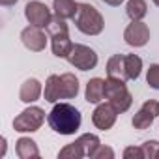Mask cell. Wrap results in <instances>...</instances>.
<instances>
[{"label": "cell", "mask_w": 159, "mask_h": 159, "mask_svg": "<svg viewBox=\"0 0 159 159\" xmlns=\"http://www.w3.org/2000/svg\"><path fill=\"white\" fill-rule=\"evenodd\" d=\"M83 116L81 111L69 103H54L47 116V124L54 133L60 135H75L81 127Z\"/></svg>", "instance_id": "1"}, {"label": "cell", "mask_w": 159, "mask_h": 159, "mask_svg": "<svg viewBox=\"0 0 159 159\" xmlns=\"http://www.w3.org/2000/svg\"><path fill=\"white\" fill-rule=\"evenodd\" d=\"M75 26L79 32H83L86 36H99L105 28V21L101 13L98 11V8L83 2V4H79L77 15H75Z\"/></svg>", "instance_id": "2"}, {"label": "cell", "mask_w": 159, "mask_h": 159, "mask_svg": "<svg viewBox=\"0 0 159 159\" xmlns=\"http://www.w3.org/2000/svg\"><path fill=\"white\" fill-rule=\"evenodd\" d=\"M105 98L118 111V114L127 112L133 103V96L127 90L125 81H122V79H112V77L105 79Z\"/></svg>", "instance_id": "3"}, {"label": "cell", "mask_w": 159, "mask_h": 159, "mask_svg": "<svg viewBox=\"0 0 159 159\" xmlns=\"http://www.w3.org/2000/svg\"><path fill=\"white\" fill-rule=\"evenodd\" d=\"M45 122V111L41 107H26L19 116H15L13 120V129L17 133H34L38 131Z\"/></svg>", "instance_id": "4"}, {"label": "cell", "mask_w": 159, "mask_h": 159, "mask_svg": "<svg viewBox=\"0 0 159 159\" xmlns=\"http://www.w3.org/2000/svg\"><path fill=\"white\" fill-rule=\"evenodd\" d=\"M67 62L81 71H90L98 66V52L94 49H90L88 45L73 43V49L67 54Z\"/></svg>", "instance_id": "5"}, {"label": "cell", "mask_w": 159, "mask_h": 159, "mask_svg": "<svg viewBox=\"0 0 159 159\" xmlns=\"http://www.w3.org/2000/svg\"><path fill=\"white\" fill-rule=\"evenodd\" d=\"M25 17L32 26H38V28H47L49 23L52 21L51 10L39 0H32L25 6Z\"/></svg>", "instance_id": "6"}, {"label": "cell", "mask_w": 159, "mask_h": 159, "mask_svg": "<svg viewBox=\"0 0 159 159\" xmlns=\"http://www.w3.org/2000/svg\"><path fill=\"white\" fill-rule=\"evenodd\" d=\"M124 39L129 47H144L150 41V28L142 21H131L124 30Z\"/></svg>", "instance_id": "7"}, {"label": "cell", "mask_w": 159, "mask_h": 159, "mask_svg": "<svg viewBox=\"0 0 159 159\" xmlns=\"http://www.w3.org/2000/svg\"><path fill=\"white\" fill-rule=\"evenodd\" d=\"M116 118H118V111L111 103H98L96 111L92 112V124L101 131L111 129L116 124Z\"/></svg>", "instance_id": "8"}, {"label": "cell", "mask_w": 159, "mask_h": 159, "mask_svg": "<svg viewBox=\"0 0 159 159\" xmlns=\"http://www.w3.org/2000/svg\"><path fill=\"white\" fill-rule=\"evenodd\" d=\"M21 41H23V45L28 49V51H32V52H41V51H45V47H47V38H45V32L41 30V28H38V26H26L23 32H21Z\"/></svg>", "instance_id": "9"}, {"label": "cell", "mask_w": 159, "mask_h": 159, "mask_svg": "<svg viewBox=\"0 0 159 159\" xmlns=\"http://www.w3.org/2000/svg\"><path fill=\"white\" fill-rule=\"evenodd\" d=\"M43 94L41 90V83L38 79H26V81L21 84V90H19V99L23 103H34L39 99V96Z\"/></svg>", "instance_id": "10"}, {"label": "cell", "mask_w": 159, "mask_h": 159, "mask_svg": "<svg viewBox=\"0 0 159 159\" xmlns=\"http://www.w3.org/2000/svg\"><path fill=\"white\" fill-rule=\"evenodd\" d=\"M105 98V81L99 77H94L86 83V92H84V99L88 103H101V99Z\"/></svg>", "instance_id": "11"}, {"label": "cell", "mask_w": 159, "mask_h": 159, "mask_svg": "<svg viewBox=\"0 0 159 159\" xmlns=\"http://www.w3.org/2000/svg\"><path fill=\"white\" fill-rule=\"evenodd\" d=\"M15 153L21 159H38L39 157V150L36 140H32L30 137H21L15 142Z\"/></svg>", "instance_id": "12"}, {"label": "cell", "mask_w": 159, "mask_h": 159, "mask_svg": "<svg viewBox=\"0 0 159 159\" xmlns=\"http://www.w3.org/2000/svg\"><path fill=\"white\" fill-rule=\"evenodd\" d=\"M43 98L49 103H56L58 99H62V79H60V75H49L47 83H45V90H43Z\"/></svg>", "instance_id": "13"}, {"label": "cell", "mask_w": 159, "mask_h": 159, "mask_svg": "<svg viewBox=\"0 0 159 159\" xmlns=\"http://www.w3.org/2000/svg\"><path fill=\"white\" fill-rule=\"evenodd\" d=\"M51 49L52 54L58 58H67V54L73 49V43L69 39V34H58V36H51Z\"/></svg>", "instance_id": "14"}, {"label": "cell", "mask_w": 159, "mask_h": 159, "mask_svg": "<svg viewBox=\"0 0 159 159\" xmlns=\"http://www.w3.org/2000/svg\"><path fill=\"white\" fill-rule=\"evenodd\" d=\"M52 10H54V17L60 19H75L79 4L75 0H52Z\"/></svg>", "instance_id": "15"}, {"label": "cell", "mask_w": 159, "mask_h": 159, "mask_svg": "<svg viewBox=\"0 0 159 159\" xmlns=\"http://www.w3.org/2000/svg\"><path fill=\"white\" fill-rule=\"evenodd\" d=\"M124 56H125V54H114V56H111V58H109V62H107V77H112V79H122V81H127Z\"/></svg>", "instance_id": "16"}, {"label": "cell", "mask_w": 159, "mask_h": 159, "mask_svg": "<svg viewBox=\"0 0 159 159\" xmlns=\"http://www.w3.org/2000/svg\"><path fill=\"white\" fill-rule=\"evenodd\" d=\"M62 79V99H73L79 94V79L73 73L60 75Z\"/></svg>", "instance_id": "17"}, {"label": "cell", "mask_w": 159, "mask_h": 159, "mask_svg": "<svg viewBox=\"0 0 159 159\" xmlns=\"http://www.w3.org/2000/svg\"><path fill=\"white\" fill-rule=\"evenodd\" d=\"M125 62V75H127V81H137L140 71H142V58L137 54H125L124 56Z\"/></svg>", "instance_id": "18"}, {"label": "cell", "mask_w": 159, "mask_h": 159, "mask_svg": "<svg viewBox=\"0 0 159 159\" xmlns=\"http://www.w3.org/2000/svg\"><path fill=\"white\" fill-rule=\"evenodd\" d=\"M125 13L131 21H142L148 13L146 0H129L127 6H125Z\"/></svg>", "instance_id": "19"}, {"label": "cell", "mask_w": 159, "mask_h": 159, "mask_svg": "<svg viewBox=\"0 0 159 159\" xmlns=\"http://www.w3.org/2000/svg\"><path fill=\"white\" fill-rule=\"evenodd\" d=\"M153 120H155V116H153L150 111H146L144 107H140V109L137 111V114L133 116L131 124H133V127H135V129L144 131V129H150V127H152Z\"/></svg>", "instance_id": "20"}, {"label": "cell", "mask_w": 159, "mask_h": 159, "mask_svg": "<svg viewBox=\"0 0 159 159\" xmlns=\"http://www.w3.org/2000/svg\"><path fill=\"white\" fill-rule=\"evenodd\" d=\"M81 157H86L83 146L79 144V140L71 142V144H66L60 152H58V159H81Z\"/></svg>", "instance_id": "21"}, {"label": "cell", "mask_w": 159, "mask_h": 159, "mask_svg": "<svg viewBox=\"0 0 159 159\" xmlns=\"http://www.w3.org/2000/svg\"><path fill=\"white\" fill-rule=\"evenodd\" d=\"M77 140H79V144L83 146V150H84L86 157H92V153H94V152L98 150V146L101 144L99 137H98V135H94V133H84V135L79 137Z\"/></svg>", "instance_id": "22"}, {"label": "cell", "mask_w": 159, "mask_h": 159, "mask_svg": "<svg viewBox=\"0 0 159 159\" xmlns=\"http://www.w3.org/2000/svg\"><path fill=\"white\" fill-rule=\"evenodd\" d=\"M47 32L49 36H58V34H69V26L66 23V19H60V17H54L49 26H47Z\"/></svg>", "instance_id": "23"}, {"label": "cell", "mask_w": 159, "mask_h": 159, "mask_svg": "<svg viewBox=\"0 0 159 159\" xmlns=\"http://www.w3.org/2000/svg\"><path fill=\"white\" fill-rule=\"evenodd\" d=\"M146 83L150 88L159 90V64H152L146 73Z\"/></svg>", "instance_id": "24"}, {"label": "cell", "mask_w": 159, "mask_h": 159, "mask_svg": "<svg viewBox=\"0 0 159 159\" xmlns=\"http://www.w3.org/2000/svg\"><path fill=\"white\" fill-rule=\"evenodd\" d=\"M142 152H144V159H157L159 140H146L142 144Z\"/></svg>", "instance_id": "25"}, {"label": "cell", "mask_w": 159, "mask_h": 159, "mask_svg": "<svg viewBox=\"0 0 159 159\" xmlns=\"http://www.w3.org/2000/svg\"><path fill=\"white\" fill-rule=\"evenodd\" d=\"M90 159H114V150H112V148H109V146L99 144V146H98V150L92 153V157H90Z\"/></svg>", "instance_id": "26"}, {"label": "cell", "mask_w": 159, "mask_h": 159, "mask_svg": "<svg viewBox=\"0 0 159 159\" xmlns=\"http://www.w3.org/2000/svg\"><path fill=\"white\" fill-rule=\"evenodd\" d=\"M124 159H144L142 146H127L124 150Z\"/></svg>", "instance_id": "27"}, {"label": "cell", "mask_w": 159, "mask_h": 159, "mask_svg": "<svg viewBox=\"0 0 159 159\" xmlns=\"http://www.w3.org/2000/svg\"><path fill=\"white\" fill-rule=\"evenodd\" d=\"M142 107H144L146 111H150L155 118L159 116V101H155V99H146V101L142 103Z\"/></svg>", "instance_id": "28"}, {"label": "cell", "mask_w": 159, "mask_h": 159, "mask_svg": "<svg viewBox=\"0 0 159 159\" xmlns=\"http://www.w3.org/2000/svg\"><path fill=\"white\" fill-rule=\"evenodd\" d=\"M103 2L109 4V6H114V8H116V6H120V4L124 2V0H103Z\"/></svg>", "instance_id": "29"}, {"label": "cell", "mask_w": 159, "mask_h": 159, "mask_svg": "<svg viewBox=\"0 0 159 159\" xmlns=\"http://www.w3.org/2000/svg\"><path fill=\"white\" fill-rule=\"evenodd\" d=\"M17 2V0H0V4H2V6H13Z\"/></svg>", "instance_id": "30"}, {"label": "cell", "mask_w": 159, "mask_h": 159, "mask_svg": "<svg viewBox=\"0 0 159 159\" xmlns=\"http://www.w3.org/2000/svg\"><path fill=\"white\" fill-rule=\"evenodd\" d=\"M0 155H6V137H2V152H0Z\"/></svg>", "instance_id": "31"}, {"label": "cell", "mask_w": 159, "mask_h": 159, "mask_svg": "<svg viewBox=\"0 0 159 159\" xmlns=\"http://www.w3.org/2000/svg\"><path fill=\"white\" fill-rule=\"evenodd\" d=\"M152 2H153V4H155L157 8H159V0H152Z\"/></svg>", "instance_id": "32"}, {"label": "cell", "mask_w": 159, "mask_h": 159, "mask_svg": "<svg viewBox=\"0 0 159 159\" xmlns=\"http://www.w3.org/2000/svg\"><path fill=\"white\" fill-rule=\"evenodd\" d=\"M157 159H159V153H157Z\"/></svg>", "instance_id": "33"}]
</instances>
